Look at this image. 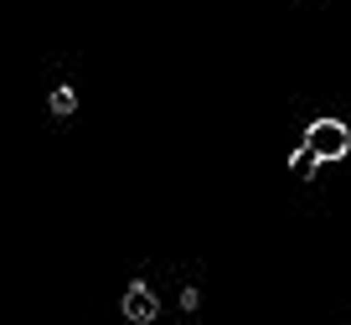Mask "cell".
Returning <instances> with one entry per match:
<instances>
[{"instance_id": "2", "label": "cell", "mask_w": 351, "mask_h": 325, "mask_svg": "<svg viewBox=\"0 0 351 325\" xmlns=\"http://www.w3.org/2000/svg\"><path fill=\"white\" fill-rule=\"evenodd\" d=\"M124 315H130L134 325H150L155 315H160V300H155L150 284H130V289H124Z\"/></svg>"}, {"instance_id": "3", "label": "cell", "mask_w": 351, "mask_h": 325, "mask_svg": "<svg viewBox=\"0 0 351 325\" xmlns=\"http://www.w3.org/2000/svg\"><path fill=\"white\" fill-rule=\"evenodd\" d=\"M73 108H77V93H73V88H52V114H57V119H67Z\"/></svg>"}, {"instance_id": "4", "label": "cell", "mask_w": 351, "mask_h": 325, "mask_svg": "<svg viewBox=\"0 0 351 325\" xmlns=\"http://www.w3.org/2000/svg\"><path fill=\"white\" fill-rule=\"evenodd\" d=\"M315 150H310V145H300V150L295 155H289V171H295V176H310V171H315Z\"/></svg>"}, {"instance_id": "1", "label": "cell", "mask_w": 351, "mask_h": 325, "mask_svg": "<svg viewBox=\"0 0 351 325\" xmlns=\"http://www.w3.org/2000/svg\"><path fill=\"white\" fill-rule=\"evenodd\" d=\"M305 145L315 150L320 165H326V160H341V155L351 150V130H346L341 119H315V124L305 130Z\"/></svg>"}]
</instances>
